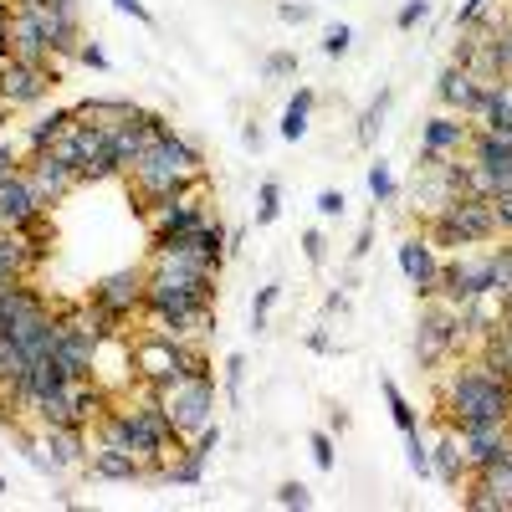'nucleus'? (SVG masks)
Instances as JSON below:
<instances>
[{"instance_id":"ea45409f","label":"nucleus","mask_w":512,"mask_h":512,"mask_svg":"<svg viewBox=\"0 0 512 512\" xmlns=\"http://www.w3.org/2000/svg\"><path fill=\"white\" fill-rule=\"evenodd\" d=\"M344 210H349L344 190H323V195H318V216H323V221H333V216H344Z\"/></svg>"},{"instance_id":"37998d69","label":"nucleus","mask_w":512,"mask_h":512,"mask_svg":"<svg viewBox=\"0 0 512 512\" xmlns=\"http://www.w3.org/2000/svg\"><path fill=\"white\" fill-rule=\"evenodd\" d=\"M277 16H282L287 26H308V21H313V6H297V0H282Z\"/></svg>"},{"instance_id":"e433bc0d","label":"nucleus","mask_w":512,"mask_h":512,"mask_svg":"<svg viewBox=\"0 0 512 512\" xmlns=\"http://www.w3.org/2000/svg\"><path fill=\"white\" fill-rule=\"evenodd\" d=\"M303 256H308L313 267H323V262H328V236H323L318 226H313V231H303Z\"/></svg>"},{"instance_id":"c85d7f7f","label":"nucleus","mask_w":512,"mask_h":512,"mask_svg":"<svg viewBox=\"0 0 512 512\" xmlns=\"http://www.w3.org/2000/svg\"><path fill=\"white\" fill-rule=\"evenodd\" d=\"M405 461H410V472H415V477H431V446L420 441V431L405 436Z\"/></svg>"},{"instance_id":"7c9ffc66","label":"nucleus","mask_w":512,"mask_h":512,"mask_svg":"<svg viewBox=\"0 0 512 512\" xmlns=\"http://www.w3.org/2000/svg\"><path fill=\"white\" fill-rule=\"evenodd\" d=\"M277 507H292V512H308L313 507V492L303 482H282L277 487Z\"/></svg>"},{"instance_id":"20e7f679","label":"nucleus","mask_w":512,"mask_h":512,"mask_svg":"<svg viewBox=\"0 0 512 512\" xmlns=\"http://www.w3.org/2000/svg\"><path fill=\"white\" fill-rule=\"evenodd\" d=\"M159 405L164 415L175 420L180 441H190L195 431H205L210 420H216V374H195V379H169L159 384Z\"/></svg>"},{"instance_id":"8fccbe9b","label":"nucleus","mask_w":512,"mask_h":512,"mask_svg":"<svg viewBox=\"0 0 512 512\" xmlns=\"http://www.w3.org/2000/svg\"><path fill=\"white\" fill-rule=\"evenodd\" d=\"M328 431L344 436V431H349V415H344V410H328Z\"/></svg>"},{"instance_id":"ddd939ff","label":"nucleus","mask_w":512,"mask_h":512,"mask_svg":"<svg viewBox=\"0 0 512 512\" xmlns=\"http://www.w3.org/2000/svg\"><path fill=\"white\" fill-rule=\"evenodd\" d=\"M482 93H487L482 82H477L472 72H466V67H456V62H451V67L441 72V82H436V98H441L451 113H461V118H477Z\"/></svg>"},{"instance_id":"393cba45","label":"nucleus","mask_w":512,"mask_h":512,"mask_svg":"<svg viewBox=\"0 0 512 512\" xmlns=\"http://www.w3.org/2000/svg\"><path fill=\"white\" fill-rule=\"evenodd\" d=\"M487 41H492V52H497V62H502V77H512V16L492 21V26H487Z\"/></svg>"},{"instance_id":"f704fd0d","label":"nucleus","mask_w":512,"mask_h":512,"mask_svg":"<svg viewBox=\"0 0 512 512\" xmlns=\"http://www.w3.org/2000/svg\"><path fill=\"white\" fill-rule=\"evenodd\" d=\"M487 210H492V221H497V236H512V190L507 195H492Z\"/></svg>"},{"instance_id":"72a5a7b5","label":"nucleus","mask_w":512,"mask_h":512,"mask_svg":"<svg viewBox=\"0 0 512 512\" xmlns=\"http://www.w3.org/2000/svg\"><path fill=\"white\" fill-rule=\"evenodd\" d=\"M308 451L318 461V472H333V431H313L308 436Z\"/></svg>"},{"instance_id":"4be33fe9","label":"nucleus","mask_w":512,"mask_h":512,"mask_svg":"<svg viewBox=\"0 0 512 512\" xmlns=\"http://www.w3.org/2000/svg\"><path fill=\"white\" fill-rule=\"evenodd\" d=\"M31 374V354L16 344L11 333H0V390H11V384H21Z\"/></svg>"},{"instance_id":"473e14b6","label":"nucleus","mask_w":512,"mask_h":512,"mask_svg":"<svg viewBox=\"0 0 512 512\" xmlns=\"http://www.w3.org/2000/svg\"><path fill=\"white\" fill-rule=\"evenodd\" d=\"M241 384H246V359L231 354V359H226V400H231V405H241Z\"/></svg>"},{"instance_id":"bb28decb","label":"nucleus","mask_w":512,"mask_h":512,"mask_svg":"<svg viewBox=\"0 0 512 512\" xmlns=\"http://www.w3.org/2000/svg\"><path fill=\"white\" fill-rule=\"evenodd\" d=\"M369 195H374V205H390L395 200V175H390V164H369Z\"/></svg>"},{"instance_id":"c03bdc74","label":"nucleus","mask_w":512,"mask_h":512,"mask_svg":"<svg viewBox=\"0 0 512 512\" xmlns=\"http://www.w3.org/2000/svg\"><path fill=\"white\" fill-rule=\"evenodd\" d=\"M113 6H118V11H123V16H134V21H139V26H154V11H149V6H144V0H113Z\"/></svg>"},{"instance_id":"cd10ccee","label":"nucleus","mask_w":512,"mask_h":512,"mask_svg":"<svg viewBox=\"0 0 512 512\" xmlns=\"http://www.w3.org/2000/svg\"><path fill=\"white\" fill-rule=\"evenodd\" d=\"M277 297H282V282H267L262 292H256V303H251V328H256V333L267 328V313L277 308Z\"/></svg>"},{"instance_id":"b1692460","label":"nucleus","mask_w":512,"mask_h":512,"mask_svg":"<svg viewBox=\"0 0 512 512\" xmlns=\"http://www.w3.org/2000/svg\"><path fill=\"white\" fill-rule=\"evenodd\" d=\"M390 103H395V88H379V93H374V103L359 113V144H374V134L384 128V113H390Z\"/></svg>"},{"instance_id":"79ce46f5","label":"nucleus","mask_w":512,"mask_h":512,"mask_svg":"<svg viewBox=\"0 0 512 512\" xmlns=\"http://www.w3.org/2000/svg\"><path fill=\"white\" fill-rule=\"evenodd\" d=\"M77 62H88L93 72H108V52L98 47V41H82V47H77Z\"/></svg>"},{"instance_id":"f257e3e1","label":"nucleus","mask_w":512,"mask_h":512,"mask_svg":"<svg viewBox=\"0 0 512 512\" xmlns=\"http://www.w3.org/2000/svg\"><path fill=\"white\" fill-rule=\"evenodd\" d=\"M128 180H134V190H139V210H149V205H159V200H169V195L190 190V185H205V154H200L190 139H180L175 128H169V134H159V139L134 159Z\"/></svg>"},{"instance_id":"4c0bfd02","label":"nucleus","mask_w":512,"mask_h":512,"mask_svg":"<svg viewBox=\"0 0 512 512\" xmlns=\"http://www.w3.org/2000/svg\"><path fill=\"white\" fill-rule=\"evenodd\" d=\"M497 297H512V246H497Z\"/></svg>"},{"instance_id":"39448f33","label":"nucleus","mask_w":512,"mask_h":512,"mask_svg":"<svg viewBox=\"0 0 512 512\" xmlns=\"http://www.w3.org/2000/svg\"><path fill=\"white\" fill-rule=\"evenodd\" d=\"M472 338H466L461 328V308L446 303V297H425V308H420V333H415V359L420 369H436L441 359L461 354Z\"/></svg>"},{"instance_id":"f03ea898","label":"nucleus","mask_w":512,"mask_h":512,"mask_svg":"<svg viewBox=\"0 0 512 512\" xmlns=\"http://www.w3.org/2000/svg\"><path fill=\"white\" fill-rule=\"evenodd\" d=\"M441 410H446V425L512 420V379H502L482 359H466L441 379Z\"/></svg>"},{"instance_id":"9d476101","label":"nucleus","mask_w":512,"mask_h":512,"mask_svg":"<svg viewBox=\"0 0 512 512\" xmlns=\"http://www.w3.org/2000/svg\"><path fill=\"white\" fill-rule=\"evenodd\" d=\"M400 272H405V282L420 292V297H436L441 292V246L431 241V236H405L400 241Z\"/></svg>"},{"instance_id":"a18cd8bd","label":"nucleus","mask_w":512,"mask_h":512,"mask_svg":"<svg viewBox=\"0 0 512 512\" xmlns=\"http://www.w3.org/2000/svg\"><path fill=\"white\" fill-rule=\"evenodd\" d=\"M492 6V0H466V6L456 11V26H472V21H482V11Z\"/></svg>"},{"instance_id":"a19ab883","label":"nucleus","mask_w":512,"mask_h":512,"mask_svg":"<svg viewBox=\"0 0 512 512\" xmlns=\"http://www.w3.org/2000/svg\"><path fill=\"white\" fill-rule=\"evenodd\" d=\"M262 72H267V77H292V72H297V57H292V52H272V57L262 62Z\"/></svg>"},{"instance_id":"412c9836","label":"nucleus","mask_w":512,"mask_h":512,"mask_svg":"<svg viewBox=\"0 0 512 512\" xmlns=\"http://www.w3.org/2000/svg\"><path fill=\"white\" fill-rule=\"evenodd\" d=\"M313 103H318V93H313V88H297V93H292V103L282 108V139H287V144H297V139L308 134Z\"/></svg>"},{"instance_id":"5701e85b","label":"nucleus","mask_w":512,"mask_h":512,"mask_svg":"<svg viewBox=\"0 0 512 512\" xmlns=\"http://www.w3.org/2000/svg\"><path fill=\"white\" fill-rule=\"evenodd\" d=\"M379 395H384V405H390V420L400 425V436H410V431H420V420H415V405L400 395V384L395 379H379Z\"/></svg>"},{"instance_id":"a211bd4d","label":"nucleus","mask_w":512,"mask_h":512,"mask_svg":"<svg viewBox=\"0 0 512 512\" xmlns=\"http://www.w3.org/2000/svg\"><path fill=\"white\" fill-rule=\"evenodd\" d=\"M72 123H77V113H72V108H52V113H41L36 123H26V128H21V154H41V149H52Z\"/></svg>"},{"instance_id":"6ab92c4d","label":"nucleus","mask_w":512,"mask_h":512,"mask_svg":"<svg viewBox=\"0 0 512 512\" xmlns=\"http://www.w3.org/2000/svg\"><path fill=\"white\" fill-rule=\"evenodd\" d=\"M72 113H77V123H93V128H103V134H113V128H123L128 118L139 113V103L134 98H88V103H77Z\"/></svg>"},{"instance_id":"f3484780","label":"nucleus","mask_w":512,"mask_h":512,"mask_svg":"<svg viewBox=\"0 0 512 512\" xmlns=\"http://www.w3.org/2000/svg\"><path fill=\"white\" fill-rule=\"evenodd\" d=\"M88 472H93L98 482H139V477H149L144 461H139L134 451L108 446V441H98V446L88 451Z\"/></svg>"},{"instance_id":"c9c22d12","label":"nucleus","mask_w":512,"mask_h":512,"mask_svg":"<svg viewBox=\"0 0 512 512\" xmlns=\"http://www.w3.org/2000/svg\"><path fill=\"white\" fill-rule=\"evenodd\" d=\"M425 16H431V0H405L400 16H395V26H400V31H415Z\"/></svg>"},{"instance_id":"3c124183","label":"nucleus","mask_w":512,"mask_h":512,"mask_svg":"<svg viewBox=\"0 0 512 512\" xmlns=\"http://www.w3.org/2000/svg\"><path fill=\"white\" fill-rule=\"evenodd\" d=\"M241 139H246V149H256V154H262V144H267V139H262V128H256V123H246V134H241Z\"/></svg>"},{"instance_id":"de8ad7c7","label":"nucleus","mask_w":512,"mask_h":512,"mask_svg":"<svg viewBox=\"0 0 512 512\" xmlns=\"http://www.w3.org/2000/svg\"><path fill=\"white\" fill-rule=\"evenodd\" d=\"M369 246H374V221H364V226H359V241H354V256H369Z\"/></svg>"},{"instance_id":"2eb2a0df","label":"nucleus","mask_w":512,"mask_h":512,"mask_svg":"<svg viewBox=\"0 0 512 512\" xmlns=\"http://www.w3.org/2000/svg\"><path fill=\"white\" fill-rule=\"evenodd\" d=\"M21 11H31L41 21V31H47V41H52V57H77V47H82L77 11H57V6H21Z\"/></svg>"},{"instance_id":"5fc2aeb1","label":"nucleus","mask_w":512,"mask_h":512,"mask_svg":"<svg viewBox=\"0 0 512 512\" xmlns=\"http://www.w3.org/2000/svg\"><path fill=\"white\" fill-rule=\"evenodd\" d=\"M0 492H6V477H0Z\"/></svg>"},{"instance_id":"2f4dec72","label":"nucleus","mask_w":512,"mask_h":512,"mask_svg":"<svg viewBox=\"0 0 512 512\" xmlns=\"http://www.w3.org/2000/svg\"><path fill=\"white\" fill-rule=\"evenodd\" d=\"M477 477H487V482L497 487V497H502V507L512 512V456H507L502 466H492V472H477Z\"/></svg>"},{"instance_id":"09e8293b","label":"nucleus","mask_w":512,"mask_h":512,"mask_svg":"<svg viewBox=\"0 0 512 512\" xmlns=\"http://www.w3.org/2000/svg\"><path fill=\"white\" fill-rule=\"evenodd\" d=\"M344 308H349L344 292H328V297H323V313H344Z\"/></svg>"},{"instance_id":"864d4df0","label":"nucleus","mask_w":512,"mask_h":512,"mask_svg":"<svg viewBox=\"0 0 512 512\" xmlns=\"http://www.w3.org/2000/svg\"><path fill=\"white\" fill-rule=\"evenodd\" d=\"M502 313H507V323H512V297H507V303H502Z\"/></svg>"},{"instance_id":"aec40b11","label":"nucleus","mask_w":512,"mask_h":512,"mask_svg":"<svg viewBox=\"0 0 512 512\" xmlns=\"http://www.w3.org/2000/svg\"><path fill=\"white\" fill-rule=\"evenodd\" d=\"M431 477H441L446 487H461L466 477H472V466H466V456H461V446L451 436V425H446L441 446H431Z\"/></svg>"},{"instance_id":"dca6fc26","label":"nucleus","mask_w":512,"mask_h":512,"mask_svg":"<svg viewBox=\"0 0 512 512\" xmlns=\"http://www.w3.org/2000/svg\"><path fill=\"white\" fill-rule=\"evenodd\" d=\"M41 446L52 451L57 472L62 466H88V451H93L88 425H41Z\"/></svg>"},{"instance_id":"6e6552de","label":"nucleus","mask_w":512,"mask_h":512,"mask_svg":"<svg viewBox=\"0 0 512 512\" xmlns=\"http://www.w3.org/2000/svg\"><path fill=\"white\" fill-rule=\"evenodd\" d=\"M21 175L31 180V190H36V200L41 205H62L77 185H82V175H77V169L72 164H62L52 149H41V154H26V164H21Z\"/></svg>"},{"instance_id":"f8f14e48","label":"nucleus","mask_w":512,"mask_h":512,"mask_svg":"<svg viewBox=\"0 0 512 512\" xmlns=\"http://www.w3.org/2000/svg\"><path fill=\"white\" fill-rule=\"evenodd\" d=\"M36 216H47V205L36 200L31 180H26V175H11V180H0V226L21 231V226H31Z\"/></svg>"},{"instance_id":"4468645a","label":"nucleus","mask_w":512,"mask_h":512,"mask_svg":"<svg viewBox=\"0 0 512 512\" xmlns=\"http://www.w3.org/2000/svg\"><path fill=\"white\" fill-rule=\"evenodd\" d=\"M52 297L41 292L31 277H21V282H11V287H0V333H11V328H21L31 313H41Z\"/></svg>"},{"instance_id":"a878e982","label":"nucleus","mask_w":512,"mask_h":512,"mask_svg":"<svg viewBox=\"0 0 512 512\" xmlns=\"http://www.w3.org/2000/svg\"><path fill=\"white\" fill-rule=\"evenodd\" d=\"M277 216H282V185L262 180V190H256V226H272Z\"/></svg>"},{"instance_id":"603ef678","label":"nucleus","mask_w":512,"mask_h":512,"mask_svg":"<svg viewBox=\"0 0 512 512\" xmlns=\"http://www.w3.org/2000/svg\"><path fill=\"white\" fill-rule=\"evenodd\" d=\"M6 118H11V108H6V103H0V128H6Z\"/></svg>"},{"instance_id":"1a4fd4ad","label":"nucleus","mask_w":512,"mask_h":512,"mask_svg":"<svg viewBox=\"0 0 512 512\" xmlns=\"http://www.w3.org/2000/svg\"><path fill=\"white\" fill-rule=\"evenodd\" d=\"M0 52H11L21 62H52V41L47 31H41V21L21 6L6 11V21H0Z\"/></svg>"},{"instance_id":"0eeeda50","label":"nucleus","mask_w":512,"mask_h":512,"mask_svg":"<svg viewBox=\"0 0 512 512\" xmlns=\"http://www.w3.org/2000/svg\"><path fill=\"white\" fill-rule=\"evenodd\" d=\"M93 303L123 328L144 313V267H123V272H108L103 282H93Z\"/></svg>"},{"instance_id":"423d86ee","label":"nucleus","mask_w":512,"mask_h":512,"mask_svg":"<svg viewBox=\"0 0 512 512\" xmlns=\"http://www.w3.org/2000/svg\"><path fill=\"white\" fill-rule=\"evenodd\" d=\"M52 88H57V67L52 62H21L11 52H0V103H6L11 113L16 108H36Z\"/></svg>"},{"instance_id":"c756f323","label":"nucleus","mask_w":512,"mask_h":512,"mask_svg":"<svg viewBox=\"0 0 512 512\" xmlns=\"http://www.w3.org/2000/svg\"><path fill=\"white\" fill-rule=\"evenodd\" d=\"M349 47H354V31L344 21L323 31V57H349Z\"/></svg>"},{"instance_id":"7ed1b4c3","label":"nucleus","mask_w":512,"mask_h":512,"mask_svg":"<svg viewBox=\"0 0 512 512\" xmlns=\"http://www.w3.org/2000/svg\"><path fill=\"white\" fill-rule=\"evenodd\" d=\"M425 236H431L441 251H466V246H487V241H497V221H492L487 200L456 195L436 221H425Z\"/></svg>"},{"instance_id":"9b49d317","label":"nucleus","mask_w":512,"mask_h":512,"mask_svg":"<svg viewBox=\"0 0 512 512\" xmlns=\"http://www.w3.org/2000/svg\"><path fill=\"white\" fill-rule=\"evenodd\" d=\"M472 144V118L461 113H436L420 123V154H441V159H461Z\"/></svg>"},{"instance_id":"58836bf2","label":"nucleus","mask_w":512,"mask_h":512,"mask_svg":"<svg viewBox=\"0 0 512 512\" xmlns=\"http://www.w3.org/2000/svg\"><path fill=\"white\" fill-rule=\"evenodd\" d=\"M21 164H26L21 144H0V180H11V175H21Z\"/></svg>"},{"instance_id":"49530a36","label":"nucleus","mask_w":512,"mask_h":512,"mask_svg":"<svg viewBox=\"0 0 512 512\" xmlns=\"http://www.w3.org/2000/svg\"><path fill=\"white\" fill-rule=\"evenodd\" d=\"M308 349H313V354H333V333H328V328H313V333H308Z\"/></svg>"}]
</instances>
